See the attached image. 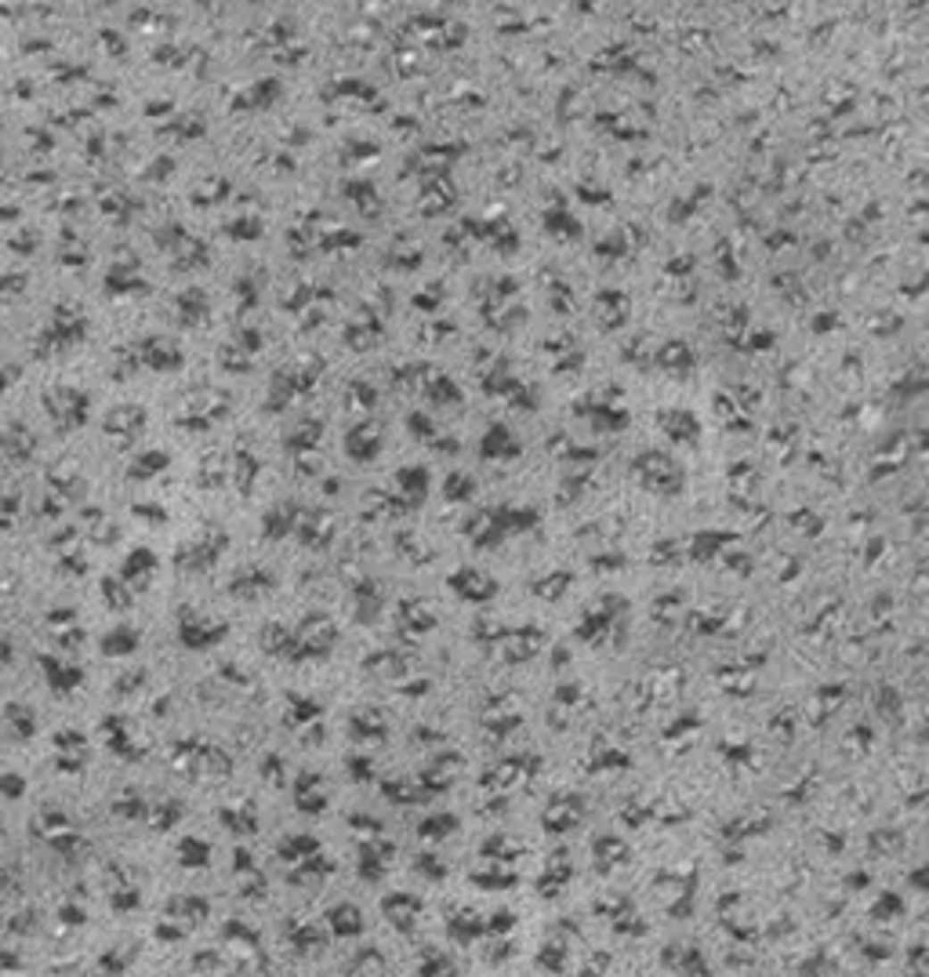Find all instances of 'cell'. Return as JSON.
Instances as JSON below:
<instances>
[{"label": "cell", "mask_w": 929, "mask_h": 977, "mask_svg": "<svg viewBox=\"0 0 929 977\" xmlns=\"http://www.w3.org/2000/svg\"><path fill=\"white\" fill-rule=\"evenodd\" d=\"M316 850H319V839H312V836H291V839L280 843V857L284 861H305Z\"/></svg>", "instance_id": "14"}, {"label": "cell", "mask_w": 929, "mask_h": 977, "mask_svg": "<svg viewBox=\"0 0 929 977\" xmlns=\"http://www.w3.org/2000/svg\"><path fill=\"white\" fill-rule=\"evenodd\" d=\"M447 585L458 592V596H465V600H472V604H486V600H494V592H498V581L494 578H486L483 571H476V567H461V571H454L451 578H447Z\"/></svg>", "instance_id": "4"}, {"label": "cell", "mask_w": 929, "mask_h": 977, "mask_svg": "<svg viewBox=\"0 0 929 977\" xmlns=\"http://www.w3.org/2000/svg\"><path fill=\"white\" fill-rule=\"evenodd\" d=\"M294 530L302 534V541L309 549H327L331 546V538H335V520L327 513H309Z\"/></svg>", "instance_id": "7"}, {"label": "cell", "mask_w": 929, "mask_h": 977, "mask_svg": "<svg viewBox=\"0 0 929 977\" xmlns=\"http://www.w3.org/2000/svg\"><path fill=\"white\" fill-rule=\"evenodd\" d=\"M577 818H581V803H577L574 796H560V799L549 806V818H544V825L556 829V832H567V829L577 825Z\"/></svg>", "instance_id": "12"}, {"label": "cell", "mask_w": 929, "mask_h": 977, "mask_svg": "<svg viewBox=\"0 0 929 977\" xmlns=\"http://www.w3.org/2000/svg\"><path fill=\"white\" fill-rule=\"evenodd\" d=\"M454 829H458V822L451 818V814H440L435 822H425V825H421V839H432V836L444 839V836H451Z\"/></svg>", "instance_id": "17"}, {"label": "cell", "mask_w": 929, "mask_h": 977, "mask_svg": "<svg viewBox=\"0 0 929 977\" xmlns=\"http://www.w3.org/2000/svg\"><path fill=\"white\" fill-rule=\"evenodd\" d=\"M567 581H570V574H556V578H544V581H537V596H544V600H549V596H560L563 589H567Z\"/></svg>", "instance_id": "18"}, {"label": "cell", "mask_w": 929, "mask_h": 977, "mask_svg": "<svg viewBox=\"0 0 929 977\" xmlns=\"http://www.w3.org/2000/svg\"><path fill=\"white\" fill-rule=\"evenodd\" d=\"M236 592H244L247 600H254V596H261V592H269L272 589V574L269 571H261V567H247V574L233 585Z\"/></svg>", "instance_id": "13"}, {"label": "cell", "mask_w": 929, "mask_h": 977, "mask_svg": "<svg viewBox=\"0 0 929 977\" xmlns=\"http://www.w3.org/2000/svg\"><path fill=\"white\" fill-rule=\"evenodd\" d=\"M294 803H298V810H305V814H319V810L327 806L323 778H319L316 771L298 774V781H294Z\"/></svg>", "instance_id": "5"}, {"label": "cell", "mask_w": 929, "mask_h": 977, "mask_svg": "<svg viewBox=\"0 0 929 977\" xmlns=\"http://www.w3.org/2000/svg\"><path fill=\"white\" fill-rule=\"evenodd\" d=\"M396 487H400V495H403V505H421L425 491H428V476L425 469H400L396 472Z\"/></svg>", "instance_id": "11"}, {"label": "cell", "mask_w": 929, "mask_h": 977, "mask_svg": "<svg viewBox=\"0 0 929 977\" xmlns=\"http://www.w3.org/2000/svg\"><path fill=\"white\" fill-rule=\"evenodd\" d=\"M635 476H639V483L646 487V491H653V495H661V498H676L679 491H683V469L676 465V462H668V458H661V455H646V458H639L635 462Z\"/></svg>", "instance_id": "2"}, {"label": "cell", "mask_w": 929, "mask_h": 977, "mask_svg": "<svg viewBox=\"0 0 929 977\" xmlns=\"http://www.w3.org/2000/svg\"><path fill=\"white\" fill-rule=\"evenodd\" d=\"M381 908H386V915L396 923V931H403V934L414 931V919H418V912H421L418 898H411V894H389Z\"/></svg>", "instance_id": "8"}, {"label": "cell", "mask_w": 929, "mask_h": 977, "mask_svg": "<svg viewBox=\"0 0 929 977\" xmlns=\"http://www.w3.org/2000/svg\"><path fill=\"white\" fill-rule=\"evenodd\" d=\"M298 505L294 502H280L277 509H269L265 513V520H261V534L269 538V541H280V538H287L294 527H298Z\"/></svg>", "instance_id": "6"}, {"label": "cell", "mask_w": 929, "mask_h": 977, "mask_svg": "<svg viewBox=\"0 0 929 977\" xmlns=\"http://www.w3.org/2000/svg\"><path fill=\"white\" fill-rule=\"evenodd\" d=\"M447 963H451L447 956H440V952H428V956H425L421 973H432V970H435V973H454V966H447Z\"/></svg>", "instance_id": "19"}, {"label": "cell", "mask_w": 929, "mask_h": 977, "mask_svg": "<svg viewBox=\"0 0 929 977\" xmlns=\"http://www.w3.org/2000/svg\"><path fill=\"white\" fill-rule=\"evenodd\" d=\"M389 857H393L389 843H363L360 847V873H363V880H381V876H386Z\"/></svg>", "instance_id": "10"}, {"label": "cell", "mask_w": 929, "mask_h": 977, "mask_svg": "<svg viewBox=\"0 0 929 977\" xmlns=\"http://www.w3.org/2000/svg\"><path fill=\"white\" fill-rule=\"evenodd\" d=\"M472 491H476V483H472V476H465V472H451L447 483H444V498H447V502H469Z\"/></svg>", "instance_id": "15"}, {"label": "cell", "mask_w": 929, "mask_h": 977, "mask_svg": "<svg viewBox=\"0 0 929 977\" xmlns=\"http://www.w3.org/2000/svg\"><path fill=\"white\" fill-rule=\"evenodd\" d=\"M509 432L505 429H490L486 432V444H483V458H516L519 447H505Z\"/></svg>", "instance_id": "16"}, {"label": "cell", "mask_w": 929, "mask_h": 977, "mask_svg": "<svg viewBox=\"0 0 929 977\" xmlns=\"http://www.w3.org/2000/svg\"><path fill=\"white\" fill-rule=\"evenodd\" d=\"M298 655H302V662L305 658H319V655H327V650L335 647V639H338V629H335V622L327 618V614H309L302 625H298Z\"/></svg>", "instance_id": "3"}, {"label": "cell", "mask_w": 929, "mask_h": 977, "mask_svg": "<svg viewBox=\"0 0 929 977\" xmlns=\"http://www.w3.org/2000/svg\"><path fill=\"white\" fill-rule=\"evenodd\" d=\"M537 509H516V505H505V509H486L479 513L465 534L472 538V546L476 549H490V546H498V541L505 534H519V530H534L537 527Z\"/></svg>", "instance_id": "1"}, {"label": "cell", "mask_w": 929, "mask_h": 977, "mask_svg": "<svg viewBox=\"0 0 929 977\" xmlns=\"http://www.w3.org/2000/svg\"><path fill=\"white\" fill-rule=\"evenodd\" d=\"M327 927L338 938H356V934H363V912L356 905H335L327 912Z\"/></svg>", "instance_id": "9"}]
</instances>
